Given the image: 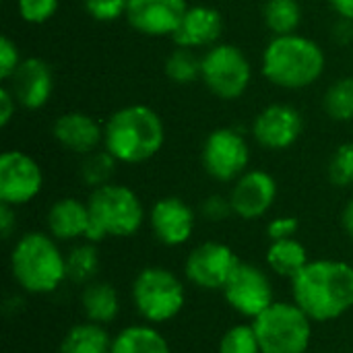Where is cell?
Masks as SVG:
<instances>
[{"instance_id": "1", "label": "cell", "mask_w": 353, "mask_h": 353, "mask_svg": "<svg viewBox=\"0 0 353 353\" xmlns=\"http://www.w3.org/2000/svg\"><path fill=\"white\" fill-rule=\"evenodd\" d=\"M294 302L312 319L329 323L353 308V267L343 261H310L292 279Z\"/></svg>"}, {"instance_id": "2", "label": "cell", "mask_w": 353, "mask_h": 353, "mask_svg": "<svg viewBox=\"0 0 353 353\" xmlns=\"http://www.w3.org/2000/svg\"><path fill=\"white\" fill-rule=\"evenodd\" d=\"M165 143L161 116L143 103L116 110L103 124V149L120 163L137 165L153 159Z\"/></svg>"}, {"instance_id": "3", "label": "cell", "mask_w": 353, "mask_h": 353, "mask_svg": "<svg viewBox=\"0 0 353 353\" xmlns=\"http://www.w3.org/2000/svg\"><path fill=\"white\" fill-rule=\"evenodd\" d=\"M323 48L304 35H273L263 52V74L281 89L300 91L314 85L325 72Z\"/></svg>"}, {"instance_id": "4", "label": "cell", "mask_w": 353, "mask_h": 353, "mask_svg": "<svg viewBox=\"0 0 353 353\" xmlns=\"http://www.w3.org/2000/svg\"><path fill=\"white\" fill-rule=\"evenodd\" d=\"M10 273L17 285L33 296L52 294L68 279L66 256L56 244V238L46 232H29L14 242Z\"/></svg>"}, {"instance_id": "5", "label": "cell", "mask_w": 353, "mask_h": 353, "mask_svg": "<svg viewBox=\"0 0 353 353\" xmlns=\"http://www.w3.org/2000/svg\"><path fill=\"white\" fill-rule=\"evenodd\" d=\"M89 230L85 240L99 244L105 238L134 236L145 223V207L139 194L124 186L110 182L93 188L89 201Z\"/></svg>"}, {"instance_id": "6", "label": "cell", "mask_w": 353, "mask_h": 353, "mask_svg": "<svg viewBox=\"0 0 353 353\" xmlns=\"http://www.w3.org/2000/svg\"><path fill=\"white\" fill-rule=\"evenodd\" d=\"M252 327L261 353H306L312 341V319L296 302H273Z\"/></svg>"}, {"instance_id": "7", "label": "cell", "mask_w": 353, "mask_h": 353, "mask_svg": "<svg viewBox=\"0 0 353 353\" xmlns=\"http://www.w3.org/2000/svg\"><path fill=\"white\" fill-rule=\"evenodd\" d=\"M132 304L149 325H163L176 319L186 302L182 279L165 267H145L132 281Z\"/></svg>"}, {"instance_id": "8", "label": "cell", "mask_w": 353, "mask_h": 353, "mask_svg": "<svg viewBox=\"0 0 353 353\" xmlns=\"http://www.w3.org/2000/svg\"><path fill=\"white\" fill-rule=\"evenodd\" d=\"M252 68L246 54L232 43H215L203 54L201 81L219 99H238L246 93Z\"/></svg>"}, {"instance_id": "9", "label": "cell", "mask_w": 353, "mask_h": 353, "mask_svg": "<svg viewBox=\"0 0 353 353\" xmlns=\"http://www.w3.org/2000/svg\"><path fill=\"white\" fill-rule=\"evenodd\" d=\"M203 168L217 182H236L250 163V147L242 132L234 128H215L203 145Z\"/></svg>"}, {"instance_id": "10", "label": "cell", "mask_w": 353, "mask_h": 353, "mask_svg": "<svg viewBox=\"0 0 353 353\" xmlns=\"http://www.w3.org/2000/svg\"><path fill=\"white\" fill-rule=\"evenodd\" d=\"M242 261L221 242H203L190 250L184 263L186 279L199 290H223Z\"/></svg>"}, {"instance_id": "11", "label": "cell", "mask_w": 353, "mask_h": 353, "mask_svg": "<svg viewBox=\"0 0 353 353\" xmlns=\"http://www.w3.org/2000/svg\"><path fill=\"white\" fill-rule=\"evenodd\" d=\"M221 292L232 310L252 321L275 302L269 275L261 267L250 263H240Z\"/></svg>"}, {"instance_id": "12", "label": "cell", "mask_w": 353, "mask_h": 353, "mask_svg": "<svg viewBox=\"0 0 353 353\" xmlns=\"http://www.w3.org/2000/svg\"><path fill=\"white\" fill-rule=\"evenodd\" d=\"M43 186L39 163L19 151L10 149L0 155V203L21 207L31 203Z\"/></svg>"}, {"instance_id": "13", "label": "cell", "mask_w": 353, "mask_h": 353, "mask_svg": "<svg viewBox=\"0 0 353 353\" xmlns=\"http://www.w3.org/2000/svg\"><path fill=\"white\" fill-rule=\"evenodd\" d=\"M304 120L302 114L288 103H271L259 112L252 124V134L256 143L269 151L290 149L302 134Z\"/></svg>"}, {"instance_id": "14", "label": "cell", "mask_w": 353, "mask_h": 353, "mask_svg": "<svg viewBox=\"0 0 353 353\" xmlns=\"http://www.w3.org/2000/svg\"><path fill=\"white\" fill-rule=\"evenodd\" d=\"M277 199V182L265 170H248L244 172L230 192V203L234 215L240 219H261L273 207Z\"/></svg>"}, {"instance_id": "15", "label": "cell", "mask_w": 353, "mask_h": 353, "mask_svg": "<svg viewBox=\"0 0 353 353\" xmlns=\"http://www.w3.org/2000/svg\"><path fill=\"white\" fill-rule=\"evenodd\" d=\"M186 10V0H130L126 21L143 35L163 37L174 35Z\"/></svg>"}, {"instance_id": "16", "label": "cell", "mask_w": 353, "mask_h": 353, "mask_svg": "<svg viewBox=\"0 0 353 353\" xmlns=\"http://www.w3.org/2000/svg\"><path fill=\"white\" fill-rule=\"evenodd\" d=\"M149 225L163 246H182L192 238L196 215L186 201L178 196H163L151 207Z\"/></svg>"}, {"instance_id": "17", "label": "cell", "mask_w": 353, "mask_h": 353, "mask_svg": "<svg viewBox=\"0 0 353 353\" xmlns=\"http://www.w3.org/2000/svg\"><path fill=\"white\" fill-rule=\"evenodd\" d=\"M8 81V89L12 91L19 105H23L25 110L43 108L54 91L52 68L41 58H25Z\"/></svg>"}, {"instance_id": "18", "label": "cell", "mask_w": 353, "mask_h": 353, "mask_svg": "<svg viewBox=\"0 0 353 353\" xmlns=\"http://www.w3.org/2000/svg\"><path fill=\"white\" fill-rule=\"evenodd\" d=\"M223 33V19L211 6H188L172 39L180 48H211Z\"/></svg>"}, {"instance_id": "19", "label": "cell", "mask_w": 353, "mask_h": 353, "mask_svg": "<svg viewBox=\"0 0 353 353\" xmlns=\"http://www.w3.org/2000/svg\"><path fill=\"white\" fill-rule=\"evenodd\" d=\"M54 139L68 151L89 155L103 143V126L89 114L66 112L52 126Z\"/></svg>"}, {"instance_id": "20", "label": "cell", "mask_w": 353, "mask_h": 353, "mask_svg": "<svg viewBox=\"0 0 353 353\" xmlns=\"http://www.w3.org/2000/svg\"><path fill=\"white\" fill-rule=\"evenodd\" d=\"M46 225L48 234L60 242L85 240L89 230V207L74 196L58 199L46 215Z\"/></svg>"}, {"instance_id": "21", "label": "cell", "mask_w": 353, "mask_h": 353, "mask_svg": "<svg viewBox=\"0 0 353 353\" xmlns=\"http://www.w3.org/2000/svg\"><path fill=\"white\" fill-rule=\"evenodd\" d=\"M81 308L87 321L103 325V327L110 325L120 312V300H118L116 288L108 281L93 279L91 283L85 285L81 294Z\"/></svg>"}, {"instance_id": "22", "label": "cell", "mask_w": 353, "mask_h": 353, "mask_svg": "<svg viewBox=\"0 0 353 353\" xmlns=\"http://www.w3.org/2000/svg\"><path fill=\"white\" fill-rule=\"evenodd\" d=\"M110 353H172L168 339L153 325L124 327L112 339Z\"/></svg>"}, {"instance_id": "23", "label": "cell", "mask_w": 353, "mask_h": 353, "mask_svg": "<svg viewBox=\"0 0 353 353\" xmlns=\"http://www.w3.org/2000/svg\"><path fill=\"white\" fill-rule=\"evenodd\" d=\"M112 339L103 325L79 323L66 331L60 341V353H110Z\"/></svg>"}, {"instance_id": "24", "label": "cell", "mask_w": 353, "mask_h": 353, "mask_svg": "<svg viewBox=\"0 0 353 353\" xmlns=\"http://www.w3.org/2000/svg\"><path fill=\"white\" fill-rule=\"evenodd\" d=\"M265 259H267L269 269L275 275L288 277V279H294L310 263L304 244L300 240H296V238L271 242L269 248H267V256Z\"/></svg>"}, {"instance_id": "25", "label": "cell", "mask_w": 353, "mask_h": 353, "mask_svg": "<svg viewBox=\"0 0 353 353\" xmlns=\"http://www.w3.org/2000/svg\"><path fill=\"white\" fill-rule=\"evenodd\" d=\"M263 19L273 35L296 33L302 23V6L298 0H267L263 8Z\"/></svg>"}, {"instance_id": "26", "label": "cell", "mask_w": 353, "mask_h": 353, "mask_svg": "<svg viewBox=\"0 0 353 353\" xmlns=\"http://www.w3.org/2000/svg\"><path fill=\"white\" fill-rule=\"evenodd\" d=\"M99 271V252L93 242H83L77 244L68 254H66V273L68 279L74 283H91Z\"/></svg>"}, {"instance_id": "27", "label": "cell", "mask_w": 353, "mask_h": 353, "mask_svg": "<svg viewBox=\"0 0 353 353\" xmlns=\"http://www.w3.org/2000/svg\"><path fill=\"white\" fill-rule=\"evenodd\" d=\"M201 68H203V58L194 54L190 48H176L168 58H165V77L178 85H190L196 79H201Z\"/></svg>"}, {"instance_id": "28", "label": "cell", "mask_w": 353, "mask_h": 353, "mask_svg": "<svg viewBox=\"0 0 353 353\" xmlns=\"http://www.w3.org/2000/svg\"><path fill=\"white\" fill-rule=\"evenodd\" d=\"M323 108L331 120L352 122L353 120V77L337 79L323 97Z\"/></svg>"}, {"instance_id": "29", "label": "cell", "mask_w": 353, "mask_h": 353, "mask_svg": "<svg viewBox=\"0 0 353 353\" xmlns=\"http://www.w3.org/2000/svg\"><path fill=\"white\" fill-rule=\"evenodd\" d=\"M120 161L108 151H93L89 155H85L83 163H81V178L87 186L91 188H99L112 182L114 174H116V165Z\"/></svg>"}, {"instance_id": "30", "label": "cell", "mask_w": 353, "mask_h": 353, "mask_svg": "<svg viewBox=\"0 0 353 353\" xmlns=\"http://www.w3.org/2000/svg\"><path fill=\"white\" fill-rule=\"evenodd\" d=\"M219 353H261V343L252 325H236L228 329L219 341Z\"/></svg>"}, {"instance_id": "31", "label": "cell", "mask_w": 353, "mask_h": 353, "mask_svg": "<svg viewBox=\"0 0 353 353\" xmlns=\"http://www.w3.org/2000/svg\"><path fill=\"white\" fill-rule=\"evenodd\" d=\"M329 180L339 188L353 186V141L339 145L333 153L329 161Z\"/></svg>"}, {"instance_id": "32", "label": "cell", "mask_w": 353, "mask_h": 353, "mask_svg": "<svg viewBox=\"0 0 353 353\" xmlns=\"http://www.w3.org/2000/svg\"><path fill=\"white\" fill-rule=\"evenodd\" d=\"M60 0H17L19 14L25 23L41 25L50 21L58 10Z\"/></svg>"}, {"instance_id": "33", "label": "cell", "mask_w": 353, "mask_h": 353, "mask_svg": "<svg viewBox=\"0 0 353 353\" xmlns=\"http://www.w3.org/2000/svg\"><path fill=\"white\" fill-rule=\"evenodd\" d=\"M130 0H83L85 10L99 23H112L120 17H126Z\"/></svg>"}, {"instance_id": "34", "label": "cell", "mask_w": 353, "mask_h": 353, "mask_svg": "<svg viewBox=\"0 0 353 353\" xmlns=\"http://www.w3.org/2000/svg\"><path fill=\"white\" fill-rule=\"evenodd\" d=\"M21 62L23 60L19 56L17 43L10 37L2 35V39H0V79L2 81H8L14 74V70L19 68Z\"/></svg>"}, {"instance_id": "35", "label": "cell", "mask_w": 353, "mask_h": 353, "mask_svg": "<svg viewBox=\"0 0 353 353\" xmlns=\"http://www.w3.org/2000/svg\"><path fill=\"white\" fill-rule=\"evenodd\" d=\"M201 213H203L205 219L217 223V221L228 219V217L234 213V209H232L230 196L225 199V196H221V194H211V196H207L205 203L201 205Z\"/></svg>"}, {"instance_id": "36", "label": "cell", "mask_w": 353, "mask_h": 353, "mask_svg": "<svg viewBox=\"0 0 353 353\" xmlns=\"http://www.w3.org/2000/svg\"><path fill=\"white\" fill-rule=\"evenodd\" d=\"M298 228H300V221H298L296 217H275V219L269 221V225H267V238H269L271 242L296 238Z\"/></svg>"}, {"instance_id": "37", "label": "cell", "mask_w": 353, "mask_h": 353, "mask_svg": "<svg viewBox=\"0 0 353 353\" xmlns=\"http://www.w3.org/2000/svg\"><path fill=\"white\" fill-rule=\"evenodd\" d=\"M17 105H19V101L14 99L12 91L8 87H2L0 89V126L2 128H6L10 124V120L14 118Z\"/></svg>"}, {"instance_id": "38", "label": "cell", "mask_w": 353, "mask_h": 353, "mask_svg": "<svg viewBox=\"0 0 353 353\" xmlns=\"http://www.w3.org/2000/svg\"><path fill=\"white\" fill-rule=\"evenodd\" d=\"M17 228V215H14V207L12 205H6L2 203L0 205V232H2V238L8 240L12 236Z\"/></svg>"}, {"instance_id": "39", "label": "cell", "mask_w": 353, "mask_h": 353, "mask_svg": "<svg viewBox=\"0 0 353 353\" xmlns=\"http://www.w3.org/2000/svg\"><path fill=\"white\" fill-rule=\"evenodd\" d=\"M333 37H335L339 43H350V41H353V21H350V19H341V17H339V21L335 23V33H333Z\"/></svg>"}, {"instance_id": "40", "label": "cell", "mask_w": 353, "mask_h": 353, "mask_svg": "<svg viewBox=\"0 0 353 353\" xmlns=\"http://www.w3.org/2000/svg\"><path fill=\"white\" fill-rule=\"evenodd\" d=\"M329 2L341 19L353 21V0H329Z\"/></svg>"}, {"instance_id": "41", "label": "cell", "mask_w": 353, "mask_h": 353, "mask_svg": "<svg viewBox=\"0 0 353 353\" xmlns=\"http://www.w3.org/2000/svg\"><path fill=\"white\" fill-rule=\"evenodd\" d=\"M341 223H343V230H345V234H347V236H350V238L353 240V196L350 199V203L345 205V209H343Z\"/></svg>"}]
</instances>
